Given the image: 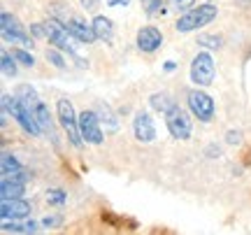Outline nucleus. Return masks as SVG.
<instances>
[{
  "instance_id": "obj_9",
  "label": "nucleus",
  "mask_w": 251,
  "mask_h": 235,
  "mask_svg": "<svg viewBox=\"0 0 251 235\" xmlns=\"http://www.w3.org/2000/svg\"><path fill=\"white\" fill-rule=\"evenodd\" d=\"M163 45V33L156 26H144L137 30V49L144 54H153Z\"/></svg>"
},
{
  "instance_id": "obj_1",
  "label": "nucleus",
  "mask_w": 251,
  "mask_h": 235,
  "mask_svg": "<svg viewBox=\"0 0 251 235\" xmlns=\"http://www.w3.org/2000/svg\"><path fill=\"white\" fill-rule=\"evenodd\" d=\"M216 14H219V7L212 5V2L196 5V7H191L188 12H184V14L177 19L175 30H177V33H191V30H198V28L212 24V21L216 19Z\"/></svg>"
},
{
  "instance_id": "obj_5",
  "label": "nucleus",
  "mask_w": 251,
  "mask_h": 235,
  "mask_svg": "<svg viewBox=\"0 0 251 235\" xmlns=\"http://www.w3.org/2000/svg\"><path fill=\"white\" fill-rule=\"evenodd\" d=\"M188 109H191V114L198 119V121H202V124H207V121H212L214 119V112H216V105H214V98L212 96H207L205 91H188Z\"/></svg>"
},
{
  "instance_id": "obj_8",
  "label": "nucleus",
  "mask_w": 251,
  "mask_h": 235,
  "mask_svg": "<svg viewBox=\"0 0 251 235\" xmlns=\"http://www.w3.org/2000/svg\"><path fill=\"white\" fill-rule=\"evenodd\" d=\"M45 28H47V37H49V42H54L58 49H63V52H68V54L75 56V45L70 42L72 35H70V30H68L65 24H61L58 19L51 17L45 24Z\"/></svg>"
},
{
  "instance_id": "obj_6",
  "label": "nucleus",
  "mask_w": 251,
  "mask_h": 235,
  "mask_svg": "<svg viewBox=\"0 0 251 235\" xmlns=\"http://www.w3.org/2000/svg\"><path fill=\"white\" fill-rule=\"evenodd\" d=\"M0 28H2V37L7 42H19V45H24V47H33V37L24 30V26L19 24V19L14 14L2 12L0 14Z\"/></svg>"
},
{
  "instance_id": "obj_27",
  "label": "nucleus",
  "mask_w": 251,
  "mask_h": 235,
  "mask_svg": "<svg viewBox=\"0 0 251 235\" xmlns=\"http://www.w3.org/2000/svg\"><path fill=\"white\" fill-rule=\"evenodd\" d=\"M230 145H240L242 142V135H240V131H228V137H226Z\"/></svg>"
},
{
  "instance_id": "obj_20",
  "label": "nucleus",
  "mask_w": 251,
  "mask_h": 235,
  "mask_svg": "<svg viewBox=\"0 0 251 235\" xmlns=\"http://www.w3.org/2000/svg\"><path fill=\"white\" fill-rule=\"evenodd\" d=\"M0 58H2V61H0V65H2V75H5L7 79L17 77V65H14V61H12V56H9L7 52H2Z\"/></svg>"
},
{
  "instance_id": "obj_21",
  "label": "nucleus",
  "mask_w": 251,
  "mask_h": 235,
  "mask_svg": "<svg viewBox=\"0 0 251 235\" xmlns=\"http://www.w3.org/2000/svg\"><path fill=\"white\" fill-rule=\"evenodd\" d=\"M65 200H68L65 191H61V189L47 191V203H49V205H54V208H63V205H65Z\"/></svg>"
},
{
  "instance_id": "obj_28",
  "label": "nucleus",
  "mask_w": 251,
  "mask_h": 235,
  "mask_svg": "<svg viewBox=\"0 0 251 235\" xmlns=\"http://www.w3.org/2000/svg\"><path fill=\"white\" fill-rule=\"evenodd\" d=\"M81 2V7L84 9H96L98 7V0H79Z\"/></svg>"
},
{
  "instance_id": "obj_29",
  "label": "nucleus",
  "mask_w": 251,
  "mask_h": 235,
  "mask_svg": "<svg viewBox=\"0 0 251 235\" xmlns=\"http://www.w3.org/2000/svg\"><path fill=\"white\" fill-rule=\"evenodd\" d=\"M58 221H61V219H58V217H47L45 221H42V224H45V226L49 228V226H56V224H58Z\"/></svg>"
},
{
  "instance_id": "obj_17",
  "label": "nucleus",
  "mask_w": 251,
  "mask_h": 235,
  "mask_svg": "<svg viewBox=\"0 0 251 235\" xmlns=\"http://www.w3.org/2000/svg\"><path fill=\"white\" fill-rule=\"evenodd\" d=\"M96 114L100 117V121H105V131H112V133H114L119 128V119L114 117V112L109 109L107 103H98V105H96Z\"/></svg>"
},
{
  "instance_id": "obj_26",
  "label": "nucleus",
  "mask_w": 251,
  "mask_h": 235,
  "mask_svg": "<svg viewBox=\"0 0 251 235\" xmlns=\"http://www.w3.org/2000/svg\"><path fill=\"white\" fill-rule=\"evenodd\" d=\"M172 5L179 12H188L191 7H196V0H172Z\"/></svg>"
},
{
  "instance_id": "obj_3",
  "label": "nucleus",
  "mask_w": 251,
  "mask_h": 235,
  "mask_svg": "<svg viewBox=\"0 0 251 235\" xmlns=\"http://www.w3.org/2000/svg\"><path fill=\"white\" fill-rule=\"evenodd\" d=\"M165 126H168V131H170V135L175 140H188L191 131H193V121H191L186 109L175 105L170 112H165Z\"/></svg>"
},
{
  "instance_id": "obj_12",
  "label": "nucleus",
  "mask_w": 251,
  "mask_h": 235,
  "mask_svg": "<svg viewBox=\"0 0 251 235\" xmlns=\"http://www.w3.org/2000/svg\"><path fill=\"white\" fill-rule=\"evenodd\" d=\"M0 168H2V177H12V180H21V182L30 180V172H28L26 168L17 161V156L9 154V152H2Z\"/></svg>"
},
{
  "instance_id": "obj_19",
  "label": "nucleus",
  "mask_w": 251,
  "mask_h": 235,
  "mask_svg": "<svg viewBox=\"0 0 251 235\" xmlns=\"http://www.w3.org/2000/svg\"><path fill=\"white\" fill-rule=\"evenodd\" d=\"M100 219H102V224H107L109 228H126V217H119V214L109 212V209H102Z\"/></svg>"
},
{
  "instance_id": "obj_2",
  "label": "nucleus",
  "mask_w": 251,
  "mask_h": 235,
  "mask_svg": "<svg viewBox=\"0 0 251 235\" xmlns=\"http://www.w3.org/2000/svg\"><path fill=\"white\" fill-rule=\"evenodd\" d=\"M56 117H58V124L63 126L68 140L77 149H81L84 147V137H81V131H79V117L75 114V107H72V103L68 98H58V103H56Z\"/></svg>"
},
{
  "instance_id": "obj_30",
  "label": "nucleus",
  "mask_w": 251,
  "mask_h": 235,
  "mask_svg": "<svg viewBox=\"0 0 251 235\" xmlns=\"http://www.w3.org/2000/svg\"><path fill=\"white\" fill-rule=\"evenodd\" d=\"M219 154H221L219 147H207V156H209V158H214V156H219Z\"/></svg>"
},
{
  "instance_id": "obj_24",
  "label": "nucleus",
  "mask_w": 251,
  "mask_h": 235,
  "mask_svg": "<svg viewBox=\"0 0 251 235\" xmlns=\"http://www.w3.org/2000/svg\"><path fill=\"white\" fill-rule=\"evenodd\" d=\"M140 2H142V9L144 12H147V14H158V12H161L163 9V0H140Z\"/></svg>"
},
{
  "instance_id": "obj_13",
  "label": "nucleus",
  "mask_w": 251,
  "mask_h": 235,
  "mask_svg": "<svg viewBox=\"0 0 251 235\" xmlns=\"http://www.w3.org/2000/svg\"><path fill=\"white\" fill-rule=\"evenodd\" d=\"M30 214V205L21 198H2L0 217L2 219H24Z\"/></svg>"
},
{
  "instance_id": "obj_16",
  "label": "nucleus",
  "mask_w": 251,
  "mask_h": 235,
  "mask_svg": "<svg viewBox=\"0 0 251 235\" xmlns=\"http://www.w3.org/2000/svg\"><path fill=\"white\" fill-rule=\"evenodd\" d=\"M33 114H35L37 124H40V128H42V133H49V135L54 137V126H51V117H49V109H47V105L42 103V100H37V103H35V109H33Z\"/></svg>"
},
{
  "instance_id": "obj_18",
  "label": "nucleus",
  "mask_w": 251,
  "mask_h": 235,
  "mask_svg": "<svg viewBox=\"0 0 251 235\" xmlns=\"http://www.w3.org/2000/svg\"><path fill=\"white\" fill-rule=\"evenodd\" d=\"M149 103H151V107L156 109V112H163V114H165V112H170V109L177 105L168 93H153L151 98H149Z\"/></svg>"
},
{
  "instance_id": "obj_10",
  "label": "nucleus",
  "mask_w": 251,
  "mask_h": 235,
  "mask_svg": "<svg viewBox=\"0 0 251 235\" xmlns=\"http://www.w3.org/2000/svg\"><path fill=\"white\" fill-rule=\"evenodd\" d=\"M65 26H68V30H70V35L75 37L77 42H81V45H91V42L98 40L96 33H93V26L86 24V21L79 19V17H70L68 21H65Z\"/></svg>"
},
{
  "instance_id": "obj_14",
  "label": "nucleus",
  "mask_w": 251,
  "mask_h": 235,
  "mask_svg": "<svg viewBox=\"0 0 251 235\" xmlns=\"http://www.w3.org/2000/svg\"><path fill=\"white\" fill-rule=\"evenodd\" d=\"M24 193H26V186L21 180L2 177V182H0V196L2 198H21Z\"/></svg>"
},
{
  "instance_id": "obj_4",
  "label": "nucleus",
  "mask_w": 251,
  "mask_h": 235,
  "mask_svg": "<svg viewBox=\"0 0 251 235\" xmlns=\"http://www.w3.org/2000/svg\"><path fill=\"white\" fill-rule=\"evenodd\" d=\"M214 58L209 52H198L193 63H191V81L196 86H209L214 81Z\"/></svg>"
},
{
  "instance_id": "obj_22",
  "label": "nucleus",
  "mask_w": 251,
  "mask_h": 235,
  "mask_svg": "<svg viewBox=\"0 0 251 235\" xmlns=\"http://www.w3.org/2000/svg\"><path fill=\"white\" fill-rule=\"evenodd\" d=\"M12 56L17 58L21 65H26V68H33L35 65V58H33V54H28L26 49H12Z\"/></svg>"
},
{
  "instance_id": "obj_25",
  "label": "nucleus",
  "mask_w": 251,
  "mask_h": 235,
  "mask_svg": "<svg viewBox=\"0 0 251 235\" xmlns=\"http://www.w3.org/2000/svg\"><path fill=\"white\" fill-rule=\"evenodd\" d=\"M47 58H49L56 68H65V61H63L61 54H58V52H54V49H47Z\"/></svg>"
},
{
  "instance_id": "obj_7",
  "label": "nucleus",
  "mask_w": 251,
  "mask_h": 235,
  "mask_svg": "<svg viewBox=\"0 0 251 235\" xmlns=\"http://www.w3.org/2000/svg\"><path fill=\"white\" fill-rule=\"evenodd\" d=\"M79 131L84 142L89 145H102V126H100V117L96 114V109H84L79 114Z\"/></svg>"
},
{
  "instance_id": "obj_23",
  "label": "nucleus",
  "mask_w": 251,
  "mask_h": 235,
  "mask_svg": "<svg viewBox=\"0 0 251 235\" xmlns=\"http://www.w3.org/2000/svg\"><path fill=\"white\" fill-rule=\"evenodd\" d=\"M198 45L207 47V49H219V47H221V37L219 35H200L198 37Z\"/></svg>"
},
{
  "instance_id": "obj_31",
  "label": "nucleus",
  "mask_w": 251,
  "mask_h": 235,
  "mask_svg": "<svg viewBox=\"0 0 251 235\" xmlns=\"http://www.w3.org/2000/svg\"><path fill=\"white\" fill-rule=\"evenodd\" d=\"M242 163H244V165H251V149H249V147H247V149H244V156H242Z\"/></svg>"
},
{
  "instance_id": "obj_32",
  "label": "nucleus",
  "mask_w": 251,
  "mask_h": 235,
  "mask_svg": "<svg viewBox=\"0 0 251 235\" xmlns=\"http://www.w3.org/2000/svg\"><path fill=\"white\" fill-rule=\"evenodd\" d=\"M130 0H107V5L109 7H119V5H128Z\"/></svg>"
},
{
  "instance_id": "obj_15",
  "label": "nucleus",
  "mask_w": 251,
  "mask_h": 235,
  "mask_svg": "<svg viewBox=\"0 0 251 235\" xmlns=\"http://www.w3.org/2000/svg\"><path fill=\"white\" fill-rule=\"evenodd\" d=\"M93 33H96V37L98 40H105V42H109L112 37H114V26H112V21H109L107 17H102V14H98V17L93 19Z\"/></svg>"
},
{
  "instance_id": "obj_11",
  "label": "nucleus",
  "mask_w": 251,
  "mask_h": 235,
  "mask_svg": "<svg viewBox=\"0 0 251 235\" xmlns=\"http://www.w3.org/2000/svg\"><path fill=\"white\" fill-rule=\"evenodd\" d=\"M133 133L140 142H151L156 137V124L149 117V112H137L133 119Z\"/></svg>"
}]
</instances>
